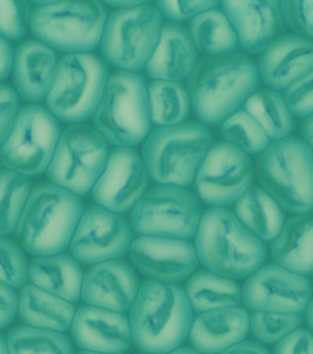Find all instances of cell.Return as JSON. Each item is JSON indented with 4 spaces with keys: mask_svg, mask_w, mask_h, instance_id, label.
I'll use <instances>...</instances> for the list:
<instances>
[{
    "mask_svg": "<svg viewBox=\"0 0 313 354\" xmlns=\"http://www.w3.org/2000/svg\"><path fill=\"white\" fill-rule=\"evenodd\" d=\"M258 66L241 52L204 57L188 79L194 115L204 126H220L258 90Z\"/></svg>",
    "mask_w": 313,
    "mask_h": 354,
    "instance_id": "1",
    "label": "cell"
},
{
    "mask_svg": "<svg viewBox=\"0 0 313 354\" xmlns=\"http://www.w3.org/2000/svg\"><path fill=\"white\" fill-rule=\"evenodd\" d=\"M193 309L184 288L146 281L129 310L132 340L143 353L169 354L190 335Z\"/></svg>",
    "mask_w": 313,
    "mask_h": 354,
    "instance_id": "2",
    "label": "cell"
},
{
    "mask_svg": "<svg viewBox=\"0 0 313 354\" xmlns=\"http://www.w3.org/2000/svg\"><path fill=\"white\" fill-rule=\"evenodd\" d=\"M199 263L227 279H247L262 268L268 250L247 231L232 210L211 207L202 214L194 237Z\"/></svg>",
    "mask_w": 313,
    "mask_h": 354,
    "instance_id": "3",
    "label": "cell"
},
{
    "mask_svg": "<svg viewBox=\"0 0 313 354\" xmlns=\"http://www.w3.org/2000/svg\"><path fill=\"white\" fill-rule=\"evenodd\" d=\"M85 212L80 196L54 184L33 188L16 227V240L28 254H61L70 246Z\"/></svg>",
    "mask_w": 313,
    "mask_h": 354,
    "instance_id": "4",
    "label": "cell"
},
{
    "mask_svg": "<svg viewBox=\"0 0 313 354\" xmlns=\"http://www.w3.org/2000/svg\"><path fill=\"white\" fill-rule=\"evenodd\" d=\"M211 149V133L200 122L155 127L143 145V162L157 185L188 188Z\"/></svg>",
    "mask_w": 313,
    "mask_h": 354,
    "instance_id": "5",
    "label": "cell"
},
{
    "mask_svg": "<svg viewBox=\"0 0 313 354\" xmlns=\"http://www.w3.org/2000/svg\"><path fill=\"white\" fill-rule=\"evenodd\" d=\"M260 185L293 215L313 212V152L304 140L271 141L257 160Z\"/></svg>",
    "mask_w": 313,
    "mask_h": 354,
    "instance_id": "6",
    "label": "cell"
},
{
    "mask_svg": "<svg viewBox=\"0 0 313 354\" xmlns=\"http://www.w3.org/2000/svg\"><path fill=\"white\" fill-rule=\"evenodd\" d=\"M94 126L108 145L135 147L151 133L149 94L143 75L117 71L108 77L94 113Z\"/></svg>",
    "mask_w": 313,
    "mask_h": 354,
    "instance_id": "7",
    "label": "cell"
},
{
    "mask_svg": "<svg viewBox=\"0 0 313 354\" xmlns=\"http://www.w3.org/2000/svg\"><path fill=\"white\" fill-rule=\"evenodd\" d=\"M107 10L97 0L41 3L30 28L38 41L64 54H90L100 46Z\"/></svg>",
    "mask_w": 313,
    "mask_h": 354,
    "instance_id": "8",
    "label": "cell"
},
{
    "mask_svg": "<svg viewBox=\"0 0 313 354\" xmlns=\"http://www.w3.org/2000/svg\"><path fill=\"white\" fill-rule=\"evenodd\" d=\"M108 82L107 64L93 54H69L58 62L47 110L58 121L84 124L96 113Z\"/></svg>",
    "mask_w": 313,
    "mask_h": 354,
    "instance_id": "9",
    "label": "cell"
},
{
    "mask_svg": "<svg viewBox=\"0 0 313 354\" xmlns=\"http://www.w3.org/2000/svg\"><path fill=\"white\" fill-rule=\"evenodd\" d=\"M163 28V16L157 7H140L115 11L108 16L100 52L104 60L126 73L144 69L155 50Z\"/></svg>",
    "mask_w": 313,
    "mask_h": 354,
    "instance_id": "10",
    "label": "cell"
},
{
    "mask_svg": "<svg viewBox=\"0 0 313 354\" xmlns=\"http://www.w3.org/2000/svg\"><path fill=\"white\" fill-rule=\"evenodd\" d=\"M202 218L199 198L188 188L155 185L130 212V227L138 237L190 240Z\"/></svg>",
    "mask_w": 313,
    "mask_h": 354,
    "instance_id": "11",
    "label": "cell"
},
{
    "mask_svg": "<svg viewBox=\"0 0 313 354\" xmlns=\"http://www.w3.org/2000/svg\"><path fill=\"white\" fill-rule=\"evenodd\" d=\"M108 157V143L96 127L73 124L61 132L47 176L54 185L85 196L104 173Z\"/></svg>",
    "mask_w": 313,
    "mask_h": 354,
    "instance_id": "12",
    "label": "cell"
},
{
    "mask_svg": "<svg viewBox=\"0 0 313 354\" xmlns=\"http://www.w3.org/2000/svg\"><path fill=\"white\" fill-rule=\"evenodd\" d=\"M61 132L60 121L47 109L23 107L0 147V163L5 169L26 177L43 174L49 169Z\"/></svg>",
    "mask_w": 313,
    "mask_h": 354,
    "instance_id": "13",
    "label": "cell"
},
{
    "mask_svg": "<svg viewBox=\"0 0 313 354\" xmlns=\"http://www.w3.org/2000/svg\"><path fill=\"white\" fill-rule=\"evenodd\" d=\"M254 173L251 157L222 141L211 146L200 163L194 179L196 193L211 207L226 209L252 187Z\"/></svg>",
    "mask_w": 313,
    "mask_h": 354,
    "instance_id": "14",
    "label": "cell"
},
{
    "mask_svg": "<svg viewBox=\"0 0 313 354\" xmlns=\"http://www.w3.org/2000/svg\"><path fill=\"white\" fill-rule=\"evenodd\" d=\"M132 227L120 214L99 205L86 209L70 241V256L80 265L117 261L132 245Z\"/></svg>",
    "mask_w": 313,
    "mask_h": 354,
    "instance_id": "15",
    "label": "cell"
},
{
    "mask_svg": "<svg viewBox=\"0 0 313 354\" xmlns=\"http://www.w3.org/2000/svg\"><path fill=\"white\" fill-rule=\"evenodd\" d=\"M241 292L243 304L251 312L303 315L312 301L313 286L307 276L269 263L247 277Z\"/></svg>",
    "mask_w": 313,
    "mask_h": 354,
    "instance_id": "16",
    "label": "cell"
},
{
    "mask_svg": "<svg viewBox=\"0 0 313 354\" xmlns=\"http://www.w3.org/2000/svg\"><path fill=\"white\" fill-rule=\"evenodd\" d=\"M149 173L133 147H116L110 152L107 167L91 190L96 205L115 214L132 212L135 204L147 192Z\"/></svg>",
    "mask_w": 313,
    "mask_h": 354,
    "instance_id": "17",
    "label": "cell"
},
{
    "mask_svg": "<svg viewBox=\"0 0 313 354\" xmlns=\"http://www.w3.org/2000/svg\"><path fill=\"white\" fill-rule=\"evenodd\" d=\"M129 254L140 273L164 284L190 279L199 265L194 245L179 239L137 237L132 240Z\"/></svg>",
    "mask_w": 313,
    "mask_h": 354,
    "instance_id": "18",
    "label": "cell"
},
{
    "mask_svg": "<svg viewBox=\"0 0 313 354\" xmlns=\"http://www.w3.org/2000/svg\"><path fill=\"white\" fill-rule=\"evenodd\" d=\"M137 271L126 261L102 262L86 271L82 282L85 306L126 314L140 290Z\"/></svg>",
    "mask_w": 313,
    "mask_h": 354,
    "instance_id": "19",
    "label": "cell"
},
{
    "mask_svg": "<svg viewBox=\"0 0 313 354\" xmlns=\"http://www.w3.org/2000/svg\"><path fill=\"white\" fill-rule=\"evenodd\" d=\"M70 334L74 344L84 351L124 354L133 344L126 314L93 306L77 309Z\"/></svg>",
    "mask_w": 313,
    "mask_h": 354,
    "instance_id": "20",
    "label": "cell"
},
{
    "mask_svg": "<svg viewBox=\"0 0 313 354\" xmlns=\"http://www.w3.org/2000/svg\"><path fill=\"white\" fill-rule=\"evenodd\" d=\"M313 71V41L298 35L276 38L260 57V80L269 90L285 91Z\"/></svg>",
    "mask_w": 313,
    "mask_h": 354,
    "instance_id": "21",
    "label": "cell"
},
{
    "mask_svg": "<svg viewBox=\"0 0 313 354\" xmlns=\"http://www.w3.org/2000/svg\"><path fill=\"white\" fill-rule=\"evenodd\" d=\"M222 11L237 33L238 44L247 54H263L282 27L279 2H222Z\"/></svg>",
    "mask_w": 313,
    "mask_h": 354,
    "instance_id": "22",
    "label": "cell"
},
{
    "mask_svg": "<svg viewBox=\"0 0 313 354\" xmlns=\"http://www.w3.org/2000/svg\"><path fill=\"white\" fill-rule=\"evenodd\" d=\"M249 334V312L241 308L215 309L198 314L190 329L194 350L202 354H221L246 340Z\"/></svg>",
    "mask_w": 313,
    "mask_h": 354,
    "instance_id": "23",
    "label": "cell"
},
{
    "mask_svg": "<svg viewBox=\"0 0 313 354\" xmlns=\"http://www.w3.org/2000/svg\"><path fill=\"white\" fill-rule=\"evenodd\" d=\"M57 52L41 41H26L17 47L13 62L15 91L27 102H39L47 97L54 82Z\"/></svg>",
    "mask_w": 313,
    "mask_h": 354,
    "instance_id": "24",
    "label": "cell"
},
{
    "mask_svg": "<svg viewBox=\"0 0 313 354\" xmlns=\"http://www.w3.org/2000/svg\"><path fill=\"white\" fill-rule=\"evenodd\" d=\"M198 64V49L190 33L179 24L163 26L146 73L152 80L180 82L190 79Z\"/></svg>",
    "mask_w": 313,
    "mask_h": 354,
    "instance_id": "25",
    "label": "cell"
},
{
    "mask_svg": "<svg viewBox=\"0 0 313 354\" xmlns=\"http://www.w3.org/2000/svg\"><path fill=\"white\" fill-rule=\"evenodd\" d=\"M276 265L301 276L313 274V215H294L271 241Z\"/></svg>",
    "mask_w": 313,
    "mask_h": 354,
    "instance_id": "26",
    "label": "cell"
},
{
    "mask_svg": "<svg viewBox=\"0 0 313 354\" xmlns=\"http://www.w3.org/2000/svg\"><path fill=\"white\" fill-rule=\"evenodd\" d=\"M85 273L73 256L54 254L37 257L28 268L30 284L50 295L75 303L82 297Z\"/></svg>",
    "mask_w": 313,
    "mask_h": 354,
    "instance_id": "27",
    "label": "cell"
},
{
    "mask_svg": "<svg viewBox=\"0 0 313 354\" xmlns=\"http://www.w3.org/2000/svg\"><path fill=\"white\" fill-rule=\"evenodd\" d=\"M75 312L74 303L47 293L32 284L21 288L17 314L26 326L63 334L73 326Z\"/></svg>",
    "mask_w": 313,
    "mask_h": 354,
    "instance_id": "28",
    "label": "cell"
},
{
    "mask_svg": "<svg viewBox=\"0 0 313 354\" xmlns=\"http://www.w3.org/2000/svg\"><path fill=\"white\" fill-rule=\"evenodd\" d=\"M235 216L260 241H273L285 224L283 210L263 188L251 187L237 203Z\"/></svg>",
    "mask_w": 313,
    "mask_h": 354,
    "instance_id": "29",
    "label": "cell"
},
{
    "mask_svg": "<svg viewBox=\"0 0 313 354\" xmlns=\"http://www.w3.org/2000/svg\"><path fill=\"white\" fill-rule=\"evenodd\" d=\"M185 295L196 314L215 309L238 308L243 303V292L237 282L207 270L196 271L188 279Z\"/></svg>",
    "mask_w": 313,
    "mask_h": 354,
    "instance_id": "30",
    "label": "cell"
},
{
    "mask_svg": "<svg viewBox=\"0 0 313 354\" xmlns=\"http://www.w3.org/2000/svg\"><path fill=\"white\" fill-rule=\"evenodd\" d=\"M188 33L199 52L207 57H220L237 52L238 38L222 10H209L190 22Z\"/></svg>",
    "mask_w": 313,
    "mask_h": 354,
    "instance_id": "31",
    "label": "cell"
},
{
    "mask_svg": "<svg viewBox=\"0 0 313 354\" xmlns=\"http://www.w3.org/2000/svg\"><path fill=\"white\" fill-rule=\"evenodd\" d=\"M243 110L257 121L271 141L288 138L293 132V115L279 91L257 90L246 100Z\"/></svg>",
    "mask_w": 313,
    "mask_h": 354,
    "instance_id": "32",
    "label": "cell"
},
{
    "mask_svg": "<svg viewBox=\"0 0 313 354\" xmlns=\"http://www.w3.org/2000/svg\"><path fill=\"white\" fill-rule=\"evenodd\" d=\"M152 124L171 127L184 124L191 111V99L187 86L176 82L152 80L147 85Z\"/></svg>",
    "mask_w": 313,
    "mask_h": 354,
    "instance_id": "33",
    "label": "cell"
},
{
    "mask_svg": "<svg viewBox=\"0 0 313 354\" xmlns=\"http://www.w3.org/2000/svg\"><path fill=\"white\" fill-rule=\"evenodd\" d=\"M30 193L28 177L8 169L0 171V237L16 231Z\"/></svg>",
    "mask_w": 313,
    "mask_h": 354,
    "instance_id": "34",
    "label": "cell"
},
{
    "mask_svg": "<svg viewBox=\"0 0 313 354\" xmlns=\"http://www.w3.org/2000/svg\"><path fill=\"white\" fill-rule=\"evenodd\" d=\"M7 346L8 354H74L73 344L64 334L32 326L11 329Z\"/></svg>",
    "mask_w": 313,
    "mask_h": 354,
    "instance_id": "35",
    "label": "cell"
},
{
    "mask_svg": "<svg viewBox=\"0 0 313 354\" xmlns=\"http://www.w3.org/2000/svg\"><path fill=\"white\" fill-rule=\"evenodd\" d=\"M221 137L224 143L235 146L247 156H260L271 143L263 129L243 109L221 124Z\"/></svg>",
    "mask_w": 313,
    "mask_h": 354,
    "instance_id": "36",
    "label": "cell"
},
{
    "mask_svg": "<svg viewBox=\"0 0 313 354\" xmlns=\"http://www.w3.org/2000/svg\"><path fill=\"white\" fill-rule=\"evenodd\" d=\"M303 324V315L282 312H252L249 333L260 345H277Z\"/></svg>",
    "mask_w": 313,
    "mask_h": 354,
    "instance_id": "37",
    "label": "cell"
},
{
    "mask_svg": "<svg viewBox=\"0 0 313 354\" xmlns=\"http://www.w3.org/2000/svg\"><path fill=\"white\" fill-rule=\"evenodd\" d=\"M28 268L26 251L15 240L0 237V284L10 288H22L27 286Z\"/></svg>",
    "mask_w": 313,
    "mask_h": 354,
    "instance_id": "38",
    "label": "cell"
},
{
    "mask_svg": "<svg viewBox=\"0 0 313 354\" xmlns=\"http://www.w3.org/2000/svg\"><path fill=\"white\" fill-rule=\"evenodd\" d=\"M32 11L26 2H0V37L22 39L30 27Z\"/></svg>",
    "mask_w": 313,
    "mask_h": 354,
    "instance_id": "39",
    "label": "cell"
},
{
    "mask_svg": "<svg viewBox=\"0 0 313 354\" xmlns=\"http://www.w3.org/2000/svg\"><path fill=\"white\" fill-rule=\"evenodd\" d=\"M282 21L294 32L293 35L313 41V2L290 0L279 2Z\"/></svg>",
    "mask_w": 313,
    "mask_h": 354,
    "instance_id": "40",
    "label": "cell"
},
{
    "mask_svg": "<svg viewBox=\"0 0 313 354\" xmlns=\"http://www.w3.org/2000/svg\"><path fill=\"white\" fill-rule=\"evenodd\" d=\"M283 99L293 116L309 118L313 115V71L288 86Z\"/></svg>",
    "mask_w": 313,
    "mask_h": 354,
    "instance_id": "41",
    "label": "cell"
},
{
    "mask_svg": "<svg viewBox=\"0 0 313 354\" xmlns=\"http://www.w3.org/2000/svg\"><path fill=\"white\" fill-rule=\"evenodd\" d=\"M218 2H157L155 7L160 11L162 16L174 22L193 21L194 17L205 13V11L214 10L218 7Z\"/></svg>",
    "mask_w": 313,
    "mask_h": 354,
    "instance_id": "42",
    "label": "cell"
},
{
    "mask_svg": "<svg viewBox=\"0 0 313 354\" xmlns=\"http://www.w3.org/2000/svg\"><path fill=\"white\" fill-rule=\"evenodd\" d=\"M17 113H19V96L15 88L0 85V147L8 138Z\"/></svg>",
    "mask_w": 313,
    "mask_h": 354,
    "instance_id": "43",
    "label": "cell"
},
{
    "mask_svg": "<svg viewBox=\"0 0 313 354\" xmlns=\"http://www.w3.org/2000/svg\"><path fill=\"white\" fill-rule=\"evenodd\" d=\"M273 354H313V334L299 328L274 345Z\"/></svg>",
    "mask_w": 313,
    "mask_h": 354,
    "instance_id": "44",
    "label": "cell"
},
{
    "mask_svg": "<svg viewBox=\"0 0 313 354\" xmlns=\"http://www.w3.org/2000/svg\"><path fill=\"white\" fill-rule=\"evenodd\" d=\"M19 310V297L7 286L0 284V329L10 326Z\"/></svg>",
    "mask_w": 313,
    "mask_h": 354,
    "instance_id": "45",
    "label": "cell"
},
{
    "mask_svg": "<svg viewBox=\"0 0 313 354\" xmlns=\"http://www.w3.org/2000/svg\"><path fill=\"white\" fill-rule=\"evenodd\" d=\"M13 62H15V52L13 47L7 39L0 37V85L2 82L8 79L11 71H13Z\"/></svg>",
    "mask_w": 313,
    "mask_h": 354,
    "instance_id": "46",
    "label": "cell"
},
{
    "mask_svg": "<svg viewBox=\"0 0 313 354\" xmlns=\"http://www.w3.org/2000/svg\"><path fill=\"white\" fill-rule=\"evenodd\" d=\"M221 354H269V351L258 342L252 340H243L240 344L230 346L229 350L222 351Z\"/></svg>",
    "mask_w": 313,
    "mask_h": 354,
    "instance_id": "47",
    "label": "cell"
},
{
    "mask_svg": "<svg viewBox=\"0 0 313 354\" xmlns=\"http://www.w3.org/2000/svg\"><path fill=\"white\" fill-rule=\"evenodd\" d=\"M303 135H304V141L307 143V146H309L313 152V115L304 120Z\"/></svg>",
    "mask_w": 313,
    "mask_h": 354,
    "instance_id": "48",
    "label": "cell"
},
{
    "mask_svg": "<svg viewBox=\"0 0 313 354\" xmlns=\"http://www.w3.org/2000/svg\"><path fill=\"white\" fill-rule=\"evenodd\" d=\"M141 3H143V2H111V0H108V2H105V5H107V7L115 8L116 11H121V10H130V8L140 7Z\"/></svg>",
    "mask_w": 313,
    "mask_h": 354,
    "instance_id": "49",
    "label": "cell"
},
{
    "mask_svg": "<svg viewBox=\"0 0 313 354\" xmlns=\"http://www.w3.org/2000/svg\"><path fill=\"white\" fill-rule=\"evenodd\" d=\"M305 320H307V324H309V331L313 334V298H312V301L309 303V306H307Z\"/></svg>",
    "mask_w": 313,
    "mask_h": 354,
    "instance_id": "50",
    "label": "cell"
},
{
    "mask_svg": "<svg viewBox=\"0 0 313 354\" xmlns=\"http://www.w3.org/2000/svg\"><path fill=\"white\" fill-rule=\"evenodd\" d=\"M169 354H202V353L194 350L193 346H179V348H176L174 351H171Z\"/></svg>",
    "mask_w": 313,
    "mask_h": 354,
    "instance_id": "51",
    "label": "cell"
},
{
    "mask_svg": "<svg viewBox=\"0 0 313 354\" xmlns=\"http://www.w3.org/2000/svg\"><path fill=\"white\" fill-rule=\"evenodd\" d=\"M0 354H8V346H7V339L0 334Z\"/></svg>",
    "mask_w": 313,
    "mask_h": 354,
    "instance_id": "52",
    "label": "cell"
},
{
    "mask_svg": "<svg viewBox=\"0 0 313 354\" xmlns=\"http://www.w3.org/2000/svg\"><path fill=\"white\" fill-rule=\"evenodd\" d=\"M77 354H102V353H93V351H84V350H82L80 353H77Z\"/></svg>",
    "mask_w": 313,
    "mask_h": 354,
    "instance_id": "53",
    "label": "cell"
},
{
    "mask_svg": "<svg viewBox=\"0 0 313 354\" xmlns=\"http://www.w3.org/2000/svg\"><path fill=\"white\" fill-rule=\"evenodd\" d=\"M143 354H147V353H143Z\"/></svg>",
    "mask_w": 313,
    "mask_h": 354,
    "instance_id": "54",
    "label": "cell"
}]
</instances>
